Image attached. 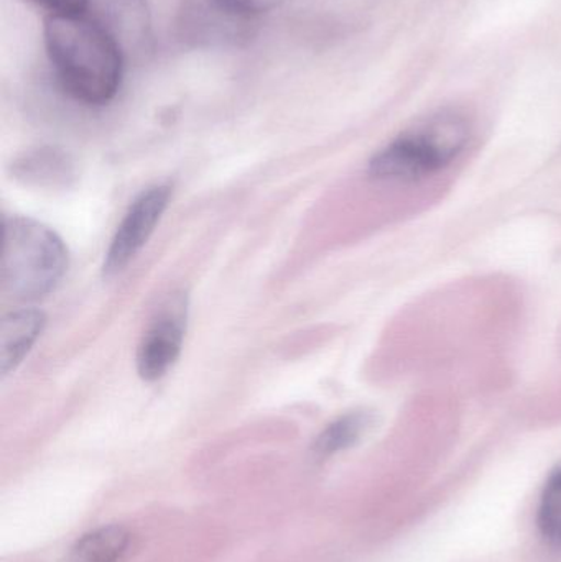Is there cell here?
Here are the masks:
<instances>
[{"label":"cell","mask_w":561,"mask_h":562,"mask_svg":"<svg viewBox=\"0 0 561 562\" xmlns=\"http://www.w3.org/2000/svg\"><path fill=\"white\" fill-rule=\"evenodd\" d=\"M68 267L63 240L29 217H5L2 246V293L10 300L36 301L55 290Z\"/></svg>","instance_id":"3"},{"label":"cell","mask_w":561,"mask_h":562,"mask_svg":"<svg viewBox=\"0 0 561 562\" xmlns=\"http://www.w3.org/2000/svg\"><path fill=\"white\" fill-rule=\"evenodd\" d=\"M470 127L461 115L440 112L385 145L369 161L372 178L417 183L450 167L464 151Z\"/></svg>","instance_id":"2"},{"label":"cell","mask_w":561,"mask_h":562,"mask_svg":"<svg viewBox=\"0 0 561 562\" xmlns=\"http://www.w3.org/2000/svg\"><path fill=\"white\" fill-rule=\"evenodd\" d=\"M36 5L43 7L48 15L56 13H81L88 9V0H32Z\"/></svg>","instance_id":"14"},{"label":"cell","mask_w":561,"mask_h":562,"mask_svg":"<svg viewBox=\"0 0 561 562\" xmlns=\"http://www.w3.org/2000/svg\"><path fill=\"white\" fill-rule=\"evenodd\" d=\"M229 9L243 13V15L259 19L262 13L270 12L276 7L282 5L287 0H217Z\"/></svg>","instance_id":"13"},{"label":"cell","mask_w":561,"mask_h":562,"mask_svg":"<svg viewBox=\"0 0 561 562\" xmlns=\"http://www.w3.org/2000/svg\"><path fill=\"white\" fill-rule=\"evenodd\" d=\"M537 528L550 548L561 551V465L550 472L540 492Z\"/></svg>","instance_id":"11"},{"label":"cell","mask_w":561,"mask_h":562,"mask_svg":"<svg viewBox=\"0 0 561 562\" xmlns=\"http://www.w3.org/2000/svg\"><path fill=\"white\" fill-rule=\"evenodd\" d=\"M46 55L63 91L89 108L109 104L124 78L121 43L88 12L46 15Z\"/></svg>","instance_id":"1"},{"label":"cell","mask_w":561,"mask_h":562,"mask_svg":"<svg viewBox=\"0 0 561 562\" xmlns=\"http://www.w3.org/2000/svg\"><path fill=\"white\" fill-rule=\"evenodd\" d=\"M371 425L372 416L368 412L346 413L323 429L313 445V452L318 458L326 459L355 448L364 438Z\"/></svg>","instance_id":"10"},{"label":"cell","mask_w":561,"mask_h":562,"mask_svg":"<svg viewBox=\"0 0 561 562\" xmlns=\"http://www.w3.org/2000/svg\"><path fill=\"white\" fill-rule=\"evenodd\" d=\"M131 547V533L119 525L98 528L76 541L72 562H122Z\"/></svg>","instance_id":"9"},{"label":"cell","mask_w":561,"mask_h":562,"mask_svg":"<svg viewBox=\"0 0 561 562\" xmlns=\"http://www.w3.org/2000/svg\"><path fill=\"white\" fill-rule=\"evenodd\" d=\"M187 330V303L173 296L158 313L137 350V372L144 380H158L177 362Z\"/></svg>","instance_id":"6"},{"label":"cell","mask_w":561,"mask_h":562,"mask_svg":"<svg viewBox=\"0 0 561 562\" xmlns=\"http://www.w3.org/2000/svg\"><path fill=\"white\" fill-rule=\"evenodd\" d=\"M20 177L29 180H53L65 178L71 170L68 157L55 148H40L25 155L23 160L16 164Z\"/></svg>","instance_id":"12"},{"label":"cell","mask_w":561,"mask_h":562,"mask_svg":"<svg viewBox=\"0 0 561 562\" xmlns=\"http://www.w3.org/2000/svg\"><path fill=\"white\" fill-rule=\"evenodd\" d=\"M257 22L217 0H183L178 7L177 35L194 48H239L254 38Z\"/></svg>","instance_id":"4"},{"label":"cell","mask_w":561,"mask_h":562,"mask_svg":"<svg viewBox=\"0 0 561 562\" xmlns=\"http://www.w3.org/2000/svg\"><path fill=\"white\" fill-rule=\"evenodd\" d=\"M168 200H170V188L154 187L144 191L132 203L105 254L104 266H102L105 276L111 277L122 272L141 252L142 247L147 244L148 237L157 227L158 221L164 216Z\"/></svg>","instance_id":"5"},{"label":"cell","mask_w":561,"mask_h":562,"mask_svg":"<svg viewBox=\"0 0 561 562\" xmlns=\"http://www.w3.org/2000/svg\"><path fill=\"white\" fill-rule=\"evenodd\" d=\"M45 314L38 310H19L5 314L0 323V369L9 375L32 349L45 327Z\"/></svg>","instance_id":"8"},{"label":"cell","mask_w":561,"mask_h":562,"mask_svg":"<svg viewBox=\"0 0 561 562\" xmlns=\"http://www.w3.org/2000/svg\"><path fill=\"white\" fill-rule=\"evenodd\" d=\"M86 12L121 43L124 52L138 48L148 38L150 16L145 0H88Z\"/></svg>","instance_id":"7"}]
</instances>
